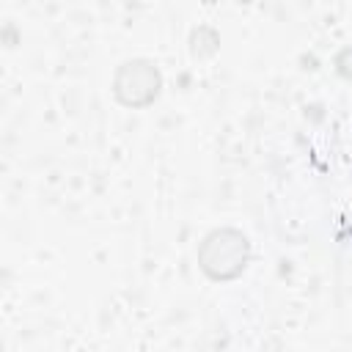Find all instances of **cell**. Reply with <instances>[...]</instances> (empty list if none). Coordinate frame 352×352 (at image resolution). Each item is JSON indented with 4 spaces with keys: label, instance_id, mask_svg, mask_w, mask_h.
Returning <instances> with one entry per match:
<instances>
[{
    "label": "cell",
    "instance_id": "6da1fadb",
    "mask_svg": "<svg viewBox=\"0 0 352 352\" xmlns=\"http://www.w3.org/2000/svg\"><path fill=\"white\" fill-rule=\"evenodd\" d=\"M250 264V239L231 226L212 228L198 245V267L209 280H234Z\"/></svg>",
    "mask_w": 352,
    "mask_h": 352
},
{
    "label": "cell",
    "instance_id": "7a4b0ae2",
    "mask_svg": "<svg viewBox=\"0 0 352 352\" xmlns=\"http://www.w3.org/2000/svg\"><path fill=\"white\" fill-rule=\"evenodd\" d=\"M162 91V74L148 58H129L113 72V96L118 104L143 110Z\"/></svg>",
    "mask_w": 352,
    "mask_h": 352
},
{
    "label": "cell",
    "instance_id": "3957f363",
    "mask_svg": "<svg viewBox=\"0 0 352 352\" xmlns=\"http://www.w3.org/2000/svg\"><path fill=\"white\" fill-rule=\"evenodd\" d=\"M217 44H220V38H217V33L212 28H198L190 36V52H192V58H209V55H214L217 52Z\"/></svg>",
    "mask_w": 352,
    "mask_h": 352
},
{
    "label": "cell",
    "instance_id": "277c9868",
    "mask_svg": "<svg viewBox=\"0 0 352 352\" xmlns=\"http://www.w3.org/2000/svg\"><path fill=\"white\" fill-rule=\"evenodd\" d=\"M336 72H338L344 80H352V47H344V50L336 55Z\"/></svg>",
    "mask_w": 352,
    "mask_h": 352
}]
</instances>
